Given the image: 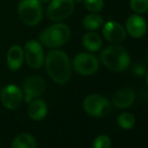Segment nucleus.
<instances>
[{"mask_svg":"<svg viewBox=\"0 0 148 148\" xmlns=\"http://www.w3.org/2000/svg\"><path fill=\"white\" fill-rule=\"evenodd\" d=\"M85 112L95 118L105 117L111 112V104L109 100L99 94L88 95L83 102Z\"/></svg>","mask_w":148,"mask_h":148,"instance_id":"6","label":"nucleus"},{"mask_svg":"<svg viewBox=\"0 0 148 148\" xmlns=\"http://www.w3.org/2000/svg\"><path fill=\"white\" fill-rule=\"evenodd\" d=\"M129 5L136 14H143L148 11V0H129Z\"/></svg>","mask_w":148,"mask_h":148,"instance_id":"20","label":"nucleus"},{"mask_svg":"<svg viewBox=\"0 0 148 148\" xmlns=\"http://www.w3.org/2000/svg\"><path fill=\"white\" fill-rule=\"evenodd\" d=\"M25 59L32 69H39L45 63V53L43 45L39 41L31 39L25 44Z\"/></svg>","mask_w":148,"mask_h":148,"instance_id":"8","label":"nucleus"},{"mask_svg":"<svg viewBox=\"0 0 148 148\" xmlns=\"http://www.w3.org/2000/svg\"><path fill=\"white\" fill-rule=\"evenodd\" d=\"M135 101V92L130 88L118 90L112 96V104L119 109L130 107Z\"/></svg>","mask_w":148,"mask_h":148,"instance_id":"14","label":"nucleus"},{"mask_svg":"<svg viewBox=\"0 0 148 148\" xmlns=\"http://www.w3.org/2000/svg\"><path fill=\"white\" fill-rule=\"evenodd\" d=\"M103 37L112 44H119L126 38L125 28L117 21H108L102 26Z\"/></svg>","mask_w":148,"mask_h":148,"instance_id":"11","label":"nucleus"},{"mask_svg":"<svg viewBox=\"0 0 148 148\" xmlns=\"http://www.w3.org/2000/svg\"><path fill=\"white\" fill-rule=\"evenodd\" d=\"M74 2L75 3H82V2H84V0H74Z\"/></svg>","mask_w":148,"mask_h":148,"instance_id":"25","label":"nucleus"},{"mask_svg":"<svg viewBox=\"0 0 148 148\" xmlns=\"http://www.w3.org/2000/svg\"><path fill=\"white\" fill-rule=\"evenodd\" d=\"M83 3L91 13H98L104 8V0H84Z\"/></svg>","mask_w":148,"mask_h":148,"instance_id":"21","label":"nucleus"},{"mask_svg":"<svg viewBox=\"0 0 148 148\" xmlns=\"http://www.w3.org/2000/svg\"><path fill=\"white\" fill-rule=\"evenodd\" d=\"M125 28L126 33L130 37L133 38H140L146 33L147 23L139 14H132L127 18Z\"/></svg>","mask_w":148,"mask_h":148,"instance_id":"12","label":"nucleus"},{"mask_svg":"<svg viewBox=\"0 0 148 148\" xmlns=\"http://www.w3.org/2000/svg\"><path fill=\"white\" fill-rule=\"evenodd\" d=\"M71 32L65 24L56 22L44 29L39 34V42L42 45L54 49L65 45L71 38Z\"/></svg>","mask_w":148,"mask_h":148,"instance_id":"3","label":"nucleus"},{"mask_svg":"<svg viewBox=\"0 0 148 148\" xmlns=\"http://www.w3.org/2000/svg\"><path fill=\"white\" fill-rule=\"evenodd\" d=\"M45 65L50 78L57 84H66L71 76V64L68 55L60 50H52L45 58Z\"/></svg>","mask_w":148,"mask_h":148,"instance_id":"1","label":"nucleus"},{"mask_svg":"<svg viewBox=\"0 0 148 148\" xmlns=\"http://www.w3.org/2000/svg\"><path fill=\"white\" fill-rule=\"evenodd\" d=\"M83 46L90 52H96L99 51L103 45L102 38L94 32L86 33L82 38Z\"/></svg>","mask_w":148,"mask_h":148,"instance_id":"16","label":"nucleus"},{"mask_svg":"<svg viewBox=\"0 0 148 148\" xmlns=\"http://www.w3.org/2000/svg\"><path fill=\"white\" fill-rule=\"evenodd\" d=\"M1 102L9 110H16L23 103L24 92L16 85L10 84L4 87L1 92Z\"/></svg>","mask_w":148,"mask_h":148,"instance_id":"9","label":"nucleus"},{"mask_svg":"<svg viewBox=\"0 0 148 148\" xmlns=\"http://www.w3.org/2000/svg\"><path fill=\"white\" fill-rule=\"evenodd\" d=\"M36 140L31 134L22 133L13 140L12 148H36Z\"/></svg>","mask_w":148,"mask_h":148,"instance_id":"18","label":"nucleus"},{"mask_svg":"<svg viewBox=\"0 0 148 148\" xmlns=\"http://www.w3.org/2000/svg\"><path fill=\"white\" fill-rule=\"evenodd\" d=\"M104 18L98 13L87 14L83 18V26L89 32H95L104 25Z\"/></svg>","mask_w":148,"mask_h":148,"instance_id":"17","label":"nucleus"},{"mask_svg":"<svg viewBox=\"0 0 148 148\" xmlns=\"http://www.w3.org/2000/svg\"><path fill=\"white\" fill-rule=\"evenodd\" d=\"M145 81H146V86H147V87H148V72H147V74H146V78H145Z\"/></svg>","mask_w":148,"mask_h":148,"instance_id":"24","label":"nucleus"},{"mask_svg":"<svg viewBox=\"0 0 148 148\" xmlns=\"http://www.w3.org/2000/svg\"><path fill=\"white\" fill-rule=\"evenodd\" d=\"M25 60L24 48L18 45L10 47L6 55V64L11 71H18L23 65Z\"/></svg>","mask_w":148,"mask_h":148,"instance_id":"13","label":"nucleus"},{"mask_svg":"<svg viewBox=\"0 0 148 148\" xmlns=\"http://www.w3.org/2000/svg\"><path fill=\"white\" fill-rule=\"evenodd\" d=\"M74 8V0H51L48 5L46 14L50 20L61 22L72 14Z\"/></svg>","mask_w":148,"mask_h":148,"instance_id":"7","label":"nucleus"},{"mask_svg":"<svg viewBox=\"0 0 148 148\" xmlns=\"http://www.w3.org/2000/svg\"><path fill=\"white\" fill-rule=\"evenodd\" d=\"M118 125L123 130H130L132 129L136 123L135 117L130 112H123L119 114L117 119Z\"/></svg>","mask_w":148,"mask_h":148,"instance_id":"19","label":"nucleus"},{"mask_svg":"<svg viewBox=\"0 0 148 148\" xmlns=\"http://www.w3.org/2000/svg\"><path fill=\"white\" fill-rule=\"evenodd\" d=\"M38 1L40 2L41 5H45V4H49L51 0H38Z\"/></svg>","mask_w":148,"mask_h":148,"instance_id":"23","label":"nucleus"},{"mask_svg":"<svg viewBox=\"0 0 148 148\" xmlns=\"http://www.w3.org/2000/svg\"><path fill=\"white\" fill-rule=\"evenodd\" d=\"M71 66L77 73L82 76H91L99 68L98 58L90 52H80L72 59Z\"/></svg>","mask_w":148,"mask_h":148,"instance_id":"5","label":"nucleus"},{"mask_svg":"<svg viewBox=\"0 0 148 148\" xmlns=\"http://www.w3.org/2000/svg\"><path fill=\"white\" fill-rule=\"evenodd\" d=\"M112 145L111 138L106 134H101L96 137L93 141L92 148H110Z\"/></svg>","mask_w":148,"mask_h":148,"instance_id":"22","label":"nucleus"},{"mask_svg":"<svg viewBox=\"0 0 148 148\" xmlns=\"http://www.w3.org/2000/svg\"><path fill=\"white\" fill-rule=\"evenodd\" d=\"M100 60L111 71L122 72L129 67L131 58L128 51L122 45L112 44L102 51Z\"/></svg>","mask_w":148,"mask_h":148,"instance_id":"2","label":"nucleus"},{"mask_svg":"<svg viewBox=\"0 0 148 148\" xmlns=\"http://www.w3.org/2000/svg\"><path fill=\"white\" fill-rule=\"evenodd\" d=\"M45 90V82L39 76H31L23 85L24 99L26 103L40 97Z\"/></svg>","mask_w":148,"mask_h":148,"instance_id":"10","label":"nucleus"},{"mask_svg":"<svg viewBox=\"0 0 148 148\" xmlns=\"http://www.w3.org/2000/svg\"><path fill=\"white\" fill-rule=\"evenodd\" d=\"M47 112L48 107L46 103L39 99H35L31 101L27 110L29 117L35 121H39L45 119Z\"/></svg>","mask_w":148,"mask_h":148,"instance_id":"15","label":"nucleus"},{"mask_svg":"<svg viewBox=\"0 0 148 148\" xmlns=\"http://www.w3.org/2000/svg\"><path fill=\"white\" fill-rule=\"evenodd\" d=\"M18 12L20 20L28 26L38 25L43 18V8L38 0H20Z\"/></svg>","mask_w":148,"mask_h":148,"instance_id":"4","label":"nucleus"}]
</instances>
